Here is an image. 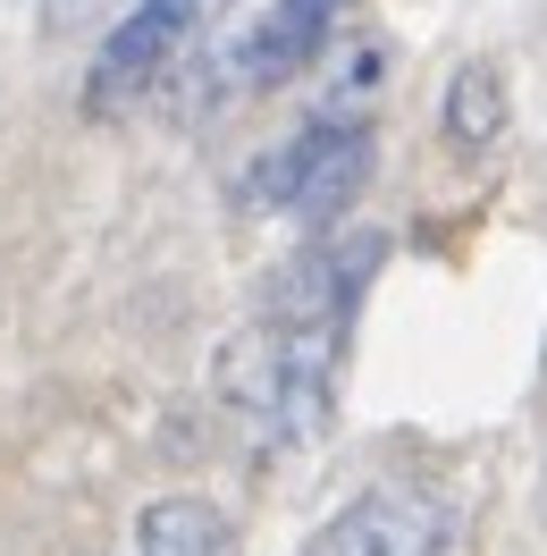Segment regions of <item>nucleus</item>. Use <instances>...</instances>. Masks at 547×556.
<instances>
[{
    "label": "nucleus",
    "instance_id": "nucleus-1",
    "mask_svg": "<svg viewBox=\"0 0 547 556\" xmlns=\"http://www.w3.org/2000/svg\"><path fill=\"white\" fill-rule=\"evenodd\" d=\"M371 127L362 118H311L295 136L278 143L270 161L253 169V194L287 219H311V228H338L345 211L362 203V186H371Z\"/></svg>",
    "mask_w": 547,
    "mask_h": 556
},
{
    "label": "nucleus",
    "instance_id": "nucleus-2",
    "mask_svg": "<svg viewBox=\"0 0 547 556\" xmlns=\"http://www.w3.org/2000/svg\"><path fill=\"white\" fill-rule=\"evenodd\" d=\"M211 9L219 0H136L110 26V42L93 51V110H118V102H136L143 85H161L169 60L194 42V26H203Z\"/></svg>",
    "mask_w": 547,
    "mask_h": 556
},
{
    "label": "nucleus",
    "instance_id": "nucleus-3",
    "mask_svg": "<svg viewBox=\"0 0 547 556\" xmlns=\"http://www.w3.org/2000/svg\"><path fill=\"white\" fill-rule=\"evenodd\" d=\"M338 17H345V0H270L262 17H244L237 35H228L219 76H228L237 93H270V85H287L320 42L338 35Z\"/></svg>",
    "mask_w": 547,
    "mask_h": 556
},
{
    "label": "nucleus",
    "instance_id": "nucleus-4",
    "mask_svg": "<svg viewBox=\"0 0 547 556\" xmlns=\"http://www.w3.org/2000/svg\"><path fill=\"white\" fill-rule=\"evenodd\" d=\"M311 556H446V506L430 489L379 481L311 540Z\"/></svg>",
    "mask_w": 547,
    "mask_h": 556
},
{
    "label": "nucleus",
    "instance_id": "nucleus-5",
    "mask_svg": "<svg viewBox=\"0 0 547 556\" xmlns=\"http://www.w3.org/2000/svg\"><path fill=\"white\" fill-rule=\"evenodd\" d=\"M136 556H244V540L211 497H152L136 515Z\"/></svg>",
    "mask_w": 547,
    "mask_h": 556
},
{
    "label": "nucleus",
    "instance_id": "nucleus-6",
    "mask_svg": "<svg viewBox=\"0 0 547 556\" xmlns=\"http://www.w3.org/2000/svg\"><path fill=\"white\" fill-rule=\"evenodd\" d=\"M497 136H506V76L488 68V60H463L455 85H446V143L480 152V143H497Z\"/></svg>",
    "mask_w": 547,
    "mask_h": 556
}]
</instances>
